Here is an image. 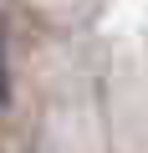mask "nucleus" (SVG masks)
Masks as SVG:
<instances>
[{"mask_svg": "<svg viewBox=\"0 0 148 153\" xmlns=\"http://www.w3.org/2000/svg\"><path fill=\"white\" fill-rule=\"evenodd\" d=\"M10 102V82H5V26H0V107Z\"/></svg>", "mask_w": 148, "mask_h": 153, "instance_id": "nucleus-1", "label": "nucleus"}]
</instances>
